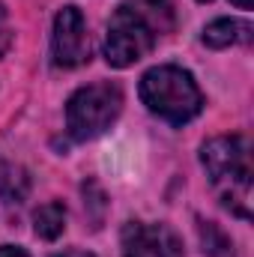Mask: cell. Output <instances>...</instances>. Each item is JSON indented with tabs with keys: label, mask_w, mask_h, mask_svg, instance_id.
I'll use <instances>...</instances> for the list:
<instances>
[{
	"label": "cell",
	"mask_w": 254,
	"mask_h": 257,
	"mask_svg": "<svg viewBox=\"0 0 254 257\" xmlns=\"http://www.w3.org/2000/svg\"><path fill=\"white\" fill-rule=\"evenodd\" d=\"M174 27V6L171 0H132L123 3L105 30V60L114 69H126L147 57L156 45L159 33Z\"/></svg>",
	"instance_id": "6da1fadb"
},
{
	"label": "cell",
	"mask_w": 254,
	"mask_h": 257,
	"mask_svg": "<svg viewBox=\"0 0 254 257\" xmlns=\"http://www.w3.org/2000/svg\"><path fill=\"white\" fill-rule=\"evenodd\" d=\"M200 165L212 183V189L224 200L230 212L239 218L251 215L248 197H251V141L245 135H221L200 147Z\"/></svg>",
	"instance_id": "7a4b0ae2"
},
{
	"label": "cell",
	"mask_w": 254,
	"mask_h": 257,
	"mask_svg": "<svg viewBox=\"0 0 254 257\" xmlns=\"http://www.w3.org/2000/svg\"><path fill=\"white\" fill-rule=\"evenodd\" d=\"M141 102L162 120L183 126L203 108V93L191 72L180 66H153L141 78Z\"/></svg>",
	"instance_id": "3957f363"
},
{
	"label": "cell",
	"mask_w": 254,
	"mask_h": 257,
	"mask_svg": "<svg viewBox=\"0 0 254 257\" xmlns=\"http://www.w3.org/2000/svg\"><path fill=\"white\" fill-rule=\"evenodd\" d=\"M123 111V90L111 81L81 87L66 102V128L75 141H93L117 123Z\"/></svg>",
	"instance_id": "277c9868"
},
{
	"label": "cell",
	"mask_w": 254,
	"mask_h": 257,
	"mask_svg": "<svg viewBox=\"0 0 254 257\" xmlns=\"http://www.w3.org/2000/svg\"><path fill=\"white\" fill-rule=\"evenodd\" d=\"M51 54H54V63L63 69H75L90 60V33H87V21L78 6H63L57 12Z\"/></svg>",
	"instance_id": "5b68a950"
},
{
	"label": "cell",
	"mask_w": 254,
	"mask_h": 257,
	"mask_svg": "<svg viewBox=\"0 0 254 257\" xmlns=\"http://www.w3.org/2000/svg\"><path fill=\"white\" fill-rule=\"evenodd\" d=\"M123 257H183V239L162 221H129L123 227Z\"/></svg>",
	"instance_id": "8992f818"
},
{
	"label": "cell",
	"mask_w": 254,
	"mask_h": 257,
	"mask_svg": "<svg viewBox=\"0 0 254 257\" xmlns=\"http://www.w3.org/2000/svg\"><path fill=\"white\" fill-rule=\"evenodd\" d=\"M251 39V27L245 21L236 18H215L203 27V45L206 48H230L236 42H248Z\"/></svg>",
	"instance_id": "52a82bcc"
},
{
	"label": "cell",
	"mask_w": 254,
	"mask_h": 257,
	"mask_svg": "<svg viewBox=\"0 0 254 257\" xmlns=\"http://www.w3.org/2000/svg\"><path fill=\"white\" fill-rule=\"evenodd\" d=\"M66 227V209L63 203H57V200H51V203H45V206H39L36 209V215H33V230H36V236H42V239H57L60 233H63Z\"/></svg>",
	"instance_id": "ba28073f"
},
{
	"label": "cell",
	"mask_w": 254,
	"mask_h": 257,
	"mask_svg": "<svg viewBox=\"0 0 254 257\" xmlns=\"http://www.w3.org/2000/svg\"><path fill=\"white\" fill-rule=\"evenodd\" d=\"M30 192V177L21 165H0V197L6 203H21Z\"/></svg>",
	"instance_id": "9c48e42d"
},
{
	"label": "cell",
	"mask_w": 254,
	"mask_h": 257,
	"mask_svg": "<svg viewBox=\"0 0 254 257\" xmlns=\"http://www.w3.org/2000/svg\"><path fill=\"white\" fill-rule=\"evenodd\" d=\"M197 233H200V245H203V254L206 257H236L233 254V242L230 236L212 224V221H197Z\"/></svg>",
	"instance_id": "30bf717a"
},
{
	"label": "cell",
	"mask_w": 254,
	"mask_h": 257,
	"mask_svg": "<svg viewBox=\"0 0 254 257\" xmlns=\"http://www.w3.org/2000/svg\"><path fill=\"white\" fill-rule=\"evenodd\" d=\"M84 203H90V206H96V221L102 224V215H105V194L102 189L96 186V183H84Z\"/></svg>",
	"instance_id": "8fae6325"
},
{
	"label": "cell",
	"mask_w": 254,
	"mask_h": 257,
	"mask_svg": "<svg viewBox=\"0 0 254 257\" xmlns=\"http://www.w3.org/2000/svg\"><path fill=\"white\" fill-rule=\"evenodd\" d=\"M9 45H12V30L6 27V21H3V6H0V57L9 51Z\"/></svg>",
	"instance_id": "7c38bea8"
},
{
	"label": "cell",
	"mask_w": 254,
	"mask_h": 257,
	"mask_svg": "<svg viewBox=\"0 0 254 257\" xmlns=\"http://www.w3.org/2000/svg\"><path fill=\"white\" fill-rule=\"evenodd\" d=\"M0 257H30L21 245H0Z\"/></svg>",
	"instance_id": "4fadbf2b"
},
{
	"label": "cell",
	"mask_w": 254,
	"mask_h": 257,
	"mask_svg": "<svg viewBox=\"0 0 254 257\" xmlns=\"http://www.w3.org/2000/svg\"><path fill=\"white\" fill-rule=\"evenodd\" d=\"M233 6H239V9H251L254 6V0H230Z\"/></svg>",
	"instance_id": "5bb4252c"
},
{
	"label": "cell",
	"mask_w": 254,
	"mask_h": 257,
	"mask_svg": "<svg viewBox=\"0 0 254 257\" xmlns=\"http://www.w3.org/2000/svg\"><path fill=\"white\" fill-rule=\"evenodd\" d=\"M54 257H93V254H87V251H63V254H54Z\"/></svg>",
	"instance_id": "9a60e30c"
},
{
	"label": "cell",
	"mask_w": 254,
	"mask_h": 257,
	"mask_svg": "<svg viewBox=\"0 0 254 257\" xmlns=\"http://www.w3.org/2000/svg\"><path fill=\"white\" fill-rule=\"evenodd\" d=\"M197 3H209V0H197Z\"/></svg>",
	"instance_id": "2e32d148"
}]
</instances>
